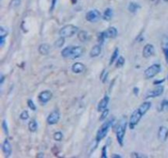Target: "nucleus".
Returning <instances> with one entry per match:
<instances>
[{
    "label": "nucleus",
    "mask_w": 168,
    "mask_h": 158,
    "mask_svg": "<svg viewBox=\"0 0 168 158\" xmlns=\"http://www.w3.org/2000/svg\"><path fill=\"white\" fill-rule=\"evenodd\" d=\"M126 125L127 121L125 118H122L118 124L116 126V136L118 143L121 146H123V141H124V137L125 134V130H126Z\"/></svg>",
    "instance_id": "obj_1"
},
{
    "label": "nucleus",
    "mask_w": 168,
    "mask_h": 158,
    "mask_svg": "<svg viewBox=\"0 0 168 158\" xmlns=\"http://www.w3.org/2000/svg\"><path fill=\"white\" fill-rule=\"evenodd\" d=\"M114 124V119H110V120H107L104 124H102V125L99 128V129L97 132V135H96V140L98 142H100L101 140H102L105 137L107 136V133L109 131L110 128Z\"/></svg>",
    "instance_id": "obj_2"
},
{
    "label": "nucleus",
    "mask_w": 168,
    "mask_h": 158,
    "mask_svg": "<svg viewBox=\"0 0 168 158\" xmlns=\"http://www.w3.org/2000/svg\"><path fill=\"white\" fill-rule=\"evenodd\" d=\"M79 32V28L74 25H66L59 30V36L64 38H70Z\"/></svg>",
    "instance_id": "obj_3"
},
{
    "label": "nucleus",
    "mask_w": 168,
    "mask_h": 158,
    "mask_svg": "<svg viewBox=\"0 0 168 158\" xmlns=\"http://www.w3.org/2000/svg\"><path fill=\"white\" fill-rule=\"evenodd\" d=\"M117 28H115L113 26L112 27H109L107 28L106 31H102L101 33L99 35V41L102 44L103 41H105V39H107V38H115V37L117 36Z\"/></svg>",
    "instance_id": "obj_4"
},
{
    "label": "nucleus",
    "mask_w": 168,
    "mask_h": 158,
    "mask_svg": "<svg viewBox=\"0 0 168 158\" xmlns=\"http://www.w3.org/2000/svg\"><path fill=\"white\" fill-rule=\"evenodd\" d=\"M143 114H142V112L139 110V109H136L134 110V112L132 113L131 117H130V121H129V126H130V129H134L136 127V125L139 124V122L140 121L141 118Z\"/></svg>",
    "instance_id": "obj_5"
},
{
    "label": "nucleus",
    "mask_w": 168,
    "mask_h": 158,
    "mask_svg": "<svg viewBox=\"0 0 168 158\" xmlns=\"http://www.w3.org/2000/svg\"><path fill=\"white\" fill-rule=\"evenodd\" d=\"M161 71V65L158 63H154L153 65L149 67L145 71H144V77L147 79H150L153 78L156 75L160 73Z\"/></svg>",
    "instance_id": "obj_6"
},
{
    "label": "nucleus",
    "mask_w": 168,
    "mask_h": 158,
    "mask_svg": "<svg viewBox=\"0 0 168 158\" xmlns=\"http://www.w3.org/2000/svg\"><path fill=\"white\" fill-rule=\"evenodd\" d=\"M101 17H102V15L100 13V12L96 10V9H93V10L89 11L85 15L86 21L89 22H91V23L99 22Z\"/></svg>",
    "instance_id": "obj_7"
},
{
    "label": "nucleus",
    "mask_w": 168,
    "mask_h": 158,
    "mask_svg": "<svg viewBox=\"0 0 168 158\" xmlns=\"http://www.w3.org/2000/svg\"><path fill=\"white\" fill-rule=\"evenodd\" d=\"M163 91H164L163 86H162V85H157L155 88L153 89L152 91H149V92L147 93L146 99H149V98H154V97L160 96L163 93Z\"/></svg>",
    "instance_id": "obj_8"
},
{
    "label": "nucleus",
    "mask_w": 168,
    "mask_h": 158,
    "mask_svg": "<svg viewBox=\"0 0 168 158\" xmlns=\"http://www.w3.org/2000/svg\"><path fill=\"white\" fill-rule=\"evenodd\" d=\"M84 54V48L81 46H71L69 59H76L80 58Z\"/></svg>",
    "instance_id": "obj_9"
},
{
    "label": "nucleus",
    "mask_w": 168,
    "mask_h": 158,
    "mask_svg": "<svg viewBox=\"0 0 168 158\" xmlns=\"http://www.w3.org/2000/svg\"><path fill=\"white\" fill-rule=\"evenodd\" d=\"M60 119V113L58 110H54L48 114L47 118V123L48 125H56Z\"/></svg>",
    "instance_id": "obj_10"
},
{
    "label": "nucleus",
    "mask_w": 168,
    "mask_h": 158,
    "mask_svg": "<svg viewBox=\"0 0 168 158\" xmlns=\"http://www.w3.org/2000/svg\"><path fill=\"white\" fill-rule=\"evenodd\" d=\"M155 53V49L153 44H147L143 49V56L146 59L152 57Z\"/></svg>",
    "instance_id": "obj_11"
},
{
    "label": "nucleus",
    "mask_w": 168,
    "mask_h": 158,
    "mask_svg": "<svg viewBox=\"0 0 168 158\" xmlns=\"http://www.w3.org/2000/svg\"><path fill=\"white\" fill-rule=\"evenodd\" d=\"M53 97V93L49 90H45L40 93L39 95V99L42 103H47L48 101H49Z\"/></svg>",
    "instance_id": "obj_12"
},
{
    "label": "nucleus",
    "mask_w": 168,
    "mask_h": 158,
    "mask_svg": "<svg viewBox=\"0 0 168 158\" xmlns=\"http://www.w3.org/2000/svg\"><path fill=\"white\" fill-rule=\"evenodd\" d=\"M2 150H3V152H4V156H5L6 157H9L12 155V149L11 143H10V142L7 139L4 140V142L3 143Z\"/></svg>",
    "instance_id": "obj_13"
},
{
    "label": "nucleus",
    "mask_w": 168,
    "mask_h": 158,
    "mask_svg": "<svg viewBox=\"0 0 168 158\" xmlns=\"http://www.w3.org/2000/svg\"><path fill=\"white\" fill-rule=\"evenodd\" d=\"M162 49L163 50L166 61L168 63V36H164L162 39Z\"/></svg>",
    "instance_id": "obj_14"
},
{
    "label": "nucleus",
    "mask_w": 168,
    "mask_h": 158,
    "mask_svg": "<svg viewBox=\"0 0 168 158\" xmlns=\"http://www.w3.org/2000/svg\"><path fill=\"white\" fill-rule=\"evenodd\" d=\"M108 103H109V96H105L99 101V105H98V108H97V109H98V111L102 112L103 110H106Z\"/></svg>",
    "instance_id": "obj_15"
},
{
    "label": "nucleus",
    "mask_w": 168,
    "mask_h": 158,
    "mask_svg": "<svg viewBox=\"0 0 168 158\" xmlns=\"http://www.w3.org/2000/svg\"><path fill=\"white\" fill-rule=\"evenodd\" d=\"M168 137V129L165 126H161L158 130V138L162 142H165Z\"/></svg>",
    "instance_id": "obj_16"
},
{
    "label": "nucleus",
    "mask_w": 168,
    "mask_h": 158,
    "mask_svg": "<svg viewBox=\"0 0 168 158\" xmlns=\"http://www.w3.org/2000/svg\"><path fill=\"white\" fill-rule=\"evenodd\" d=\"M85 69V66H84V63L80 62L75 63L72 67H71V70L74 74H81L83 73Z\"/></svg>",
    "instance_id": "obj_17"
},
{
    "label": "nucleus",
    "mask_w": 168,
    "mask_h": 158,
    "mask_svg": "<svg viewBox=\"0 0 168 158\" xmlns=\"http://www.w3.org/2000/svg\"><path fill=\"white\" fill-rule=\"evenodd\" d=\"M7 35H8V31L7 28H5L4 26H1L0 27V45L1 47H3L5 44L6 41V38H7Z\"/></svg>",
    "instance_id": "obj_18"
},
{
    "label": "nucleus",
    "mask_w": 168,
    "mask_h": 158,
    "mask_svg": "<svg viewBox=\"0 0 168 158\" xmlns=\"http://www.w3.org/2000/svg\"><path fill=\"white\" fill-rule=\"evenodd\" d=\"M101 51H102L101 45H100V44H96V45H94V46L90 50L89 56L92 57V58H96V57H98V56L101 54Z\"/></svg>",
    "instance_id": "obj_19"
},
{
    "label": "nucleus",
    "mask_w": 168,
    "mask_h": 158,
    "mask_svg": "<svg viewBox=\"0 0 168 158\" xmlns=\"http://www.w3.org/2000/svg\"><path fill=\"white\" fill-rule=\"evenodd\" d=\"M38 50H39L40 55H47L49 54V51H50V46H49V44H41L39 46Z\"/></svg>",
    "instance_id": "obj_20"
},
{
    "label": "nucleus",
    "mask_w": 168,
    "mask_h": 158,
    "mask_svg": "<svg viewBox=\"0 0 168 158\" xmlns=\"http://www.w3.org/2000/svg\"><path fill=\"white\" fill-rule=\"evenodd\" d=\"M151 106H152V104H151L150 101H144L143 103H142L139 106L138 109L142 112L143 114H145L147 113V111L150 109Z\"/></svg>",
    "instance_id": "obj_21"
},
{
    "label": "nucleus",
    "mask_w": 168,
    "mask_h": 158,
    "mask_svg": "<svg viewBox=\"0 0 168 158\" xmlns=\"http://www.w3.org/2000/svg\"><path fill=\"white\" fill-rule=\"evenodd\" d=\"M112 17V10L111 8H107L106 10L103 12V15H102V18L105 21H110Z\"/></svg>",
    "instance_id": "obj_22"
},
{
    "label": "nucleus",
    "mask_w": 168,
    "mask_h": 158,
    "mask_svg": "<svg viewBox=\"0 0 168 158\" xmlns=\"http://www.w3.org/2000/svg\"><path fill=\"white\" fill-rule=\"evenodd\" d=\"M78 38H79V40L81 42H85L88 40V38H89L88 33L86 31H80L78 32Z\"/></svg>",
    "instance_id": "obj_23"
},
{
    "label": "nucleus",
    "mask_w": 168,
    "mask_h": 158,
    "mask_svg": "<svg viewBox=\"0 0 168 158\" xmlns=\"http://www.w3.org/2000/svg\"><path fill=\"white\" fill-rule=\"evenodd\" d=\"M28 128H29V130L30 132H35L38 129V124L35 119H32L30 120L28 125Z\"/></svg>",
    "instance_id": "obj_24"
},
{
    "label": "nucleus",
    "mask_w": 168,
    "mask_h": 158,
    "mask_svg": "<svg viewBox=\"0 0 168 158\" xmlns=\"http://www.w3.org/2000/svg\"><path fill=\"white\" fill-rule=\"evenodd\" d=\"M71 46H67L65 49H63L62 51V56L65 59H69L70 55H71Z\"/></svg>",
    "instance_id": "obj_25"
},
{
    "label": "nucleus",
    "mask_w": 168,
    "mask_h": 158,
    "mask_svg": "<svg viewBox=\"0 0 168 158\" xmlns=\"http://www.w3.org/2000/svg\"><path fill=\"white\" fill-rule=\"evenodd\" d=\"M118 53H119V50H118V48L115 49V50H114V52L112 53V55L111 56V59H110L109 61L110 65H112V64L117 59H118Z\"/></svg>",
    "instance_id": "obj_26"
},
{
    "label": "nucleus",
    "mask_w": 168,
    "mask_h": 158,
    "mask_svg": "<svg viewBox=\"0 0 168 158\" xmlns=\"http://www.w3.org/2000/svg\"><path fill=\"white\" fill-rule=\"evenodd\" d=\"M65 39H66V38H64V37H60L59 39H58L57 41H55V46H56L57 48H60V47L63 46V44H65Z\"/></svg>",
    "instance_id": "obj_27"
},
{
    "label": "nucleus",
    "mask_w": 168,
    "mask_h": 158,
    "mask_svg": "<svg viewBox=\"0 0 168 158\" xmlns=\"http://www.w3.org/2000/svg\"><path fill=\"white\" fill-rule=\"evenodd\" d=\"M129 11L133 13H135L136 11L138 10V8H139V5L137 4H135V3H131V4H129Z\"/></svg>",
    "instance_id": "obj_28"
},
{
    "label": "nucleus",
    "mask_w": 168,
    "mask_h": 158,
    "mask_svg": "<svg viewBox=\"0 0 168 158\" xmlns=\"http://www.w3.org/2000/svg\"><path fill=\"white\" fill-rule=\"evenodd\" d=\"M161 111L167 112L168 111V100H163L161 103Z\"/></svg>",
    "instance_id": "obj_29"
},
{
    "label": "nucleus",
    "mask_w": 168,
    "mask_h": 158,
    "mask_svg": "<svg viewBox=\"0 0 168 158\" xmlns=\"http://www.w3.org/2000/svg\"><path fill=\"white\" fill-rule=\"evenodd\" d=\"M125 63V59L122 57V56H120L118 57V59H117V68H120V67H122L124 65Z\"/></svg>",
    "instance_id": "obj_30"
},
{
    "label": "nucleus",
    "mask_w": 168,
    "mask_h": 158,
    "mask_svg": "<svg viewBox=\"0 0 168 158\" xmlns=\"http://www.w3.org/2000/svg\"><path fill=\"white\" fill-rule=\"evenodd\" d=\"M62 138H63V135H62V132H56L53 134V138H54L55 141H61L62 139Z\"/></svg>",
    "instance_id": "obj_31"
},
{
    "label": "nucleus",
    "mask_w": 168,
    "mask_h": 158,
    "mask_svg": "<svg viewBox=\"0 0 168 158\" xmlns=\"http://www.w3.org/2000/svg\"><path fill=\"white\" fill-rule=\"evenodd\" d=\"M108 114H109V110H107V109H106L105 110H103V111H102V114H101V116H100V121H103L105 119H107V115H108Z\"/></svg>",
    "instance_id": "obj_32"
},
{
    "label": "nucleus",
    "mask_w": 168,
    "mask_h": 158,
    "mask_svg": "<svg viewBox=\"0 0 168 158\" xmlns=\"http://www.w3.org/2000/svg\"><path fill=\"white\" fill-rule=\"evenodd\" d=\"M20 118L22 119V120H26L29 119V114H28V111L27 110H24L22 111V114H20Z\"/></svg>",
    "instance_id": "obj_33"
},
{
    "label": "nucleus",
    "mask_w": 168,
    "mask_h": 158,
    "mask_svg": "<svg viewBox=\"0 0 168 158\" xmlns=\"http://www.w3.org/2000/svg\"><path fill=\"white\" fill-rule=\"evenodd\" d=\"M21 4V0H12L10 3V7H18Z\"/></svg>",
    "instance_id": "obj_34"
},
{
    "label": "nucleus",
    "mask_w": 168,
    "mask_h": 158,
    "mask_svg": "<svg viewBox=\"0 0 168 158\" xmlns=\"http://www.w3.org/2000/svg\"><path fill=\"white\" fill-rule=\"evenodd\" d=\"M27 104H28V106H29V108L30 109V110H36V106H35V103H34L32 100H28Z\"/></svg>",
    "instance_id": "obj_35"
},
{
    "label": "nucleus",
    "mask_w": 168,
    "mask_h": 158,
    "mask_svg": "<svg viewBox=\"0 0 168 158\" xmlns=\"http://www.w3.org/2000/svg\"><path fill=\"white\" fill-rule=\"evenodd\" d=\"M2 126H3V129H4L5 134H7H7H8V128H7V124L6 120H4V121H3Z\"/></svg>",
    "instance_id": "obj_36"
},
{
    "label": "nucleus",
    "mask_w": 168,
    "mask_h": 158,
    "mask_svg": "<svg viewBox=\"0 0 168 158\" xmlns=\"http://www.w3.org/2000/svg\"><path fill=\"white\" fill-rule=\"evenodd\" d=\"M102 157H107V146L102 147Z\"/></svg>",
    "instance_id": "obj_37"
},
{
    "label": "nucleus",
    "mask_w": 168,
    "mask_h": 158,
    "mask_svg": "<svg viewBox=\"0 0 168 158\" xmlns=\"http://www.w3.org/2000/svg\"><path fill=\"white\" fill-rule=\"evenodd\" d=\"M132 156H133V157H145V156H144V155L137 154V153H134V154L132 155Z\"/></svg>",
    "instance_id": "obj_38"
},
{
    "label": "nucleus",
    "mask_w": 168,
    "mask_h": 158,
    "mask_svg": "<svg viewBox=\"0 0 168 158\" xmlns=\"http://www.w3.org/2000/svg\"><path fill=\"white\" fill-rule=\"evenodd\" d=\"M4 76L3 75V74H1V84H3V82H4Z\"/></svg>",
    "instance_id": "obj_39"
},
{
    "label": "nucleus",
    "mask_w": 168,
    "mask_h": 158,
    "mask_svg": "<svg viewBox=\"0 0 168 158\" xmlns=\"http://www.w3.org/2000/svg\"><path fill=\"white\" fill-rule=\"evenodd\" d=\"M112 157H121L120 155H112Z\"/></svg>",
    "instance_id": "obj_40"
},
{
    "label": "nucleus",
    "mask_w": 168,
    "mask_h": 158,
    "mask_svg": "<svg viewBox=\"0 0 168 158\" xmlns=\"http://www.w3.org/2000/svg\"><path fill=\"white\" fill-rule=\"evenodd\" d=\"M166 1H168V0H166Z\"/></svg>",
    "instance_id": "obj_41"
},
{
    "label": "nucleus",
    "mask_w": 168,
    "mask_h": 158,
    "mask_svg": "<svg viewBox=\"0 0 168 158\" xmlns=\"http://www.w3.org/2000/svg\"><path fill=\"white\" fill-rule=\"evenodd\" d=\"M167 77H168V76H167Z\"/></svg>",
    "instance_id": "obj_42"
}]
</instances>
